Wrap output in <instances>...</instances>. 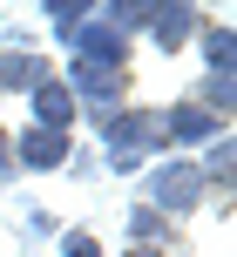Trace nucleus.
<instances>
[{
	"mask_svg": "<svg viewBox=\"0 0 237 257\" xmlns=\"http://www.w3.org/2000/svg\"><path fill=\"white\" fill-rule=\"evenodd\" d=\"M197 54H203V75H237V68H230V54H237V27H230V21H203Z\"/></svg>",
	"mask_w": 237,
	"mask_h": 257,
	"instance_id": "nucleus-11",
	"label": "nucleus"
},
{
	"mask_svg": "<svg viewBox=\"0 0 237 257\" xmlns=\"http://www.w3.org/2000/svg\"><path fill=\"white\" fill-rule=\"evenodd\" d=\"M122 257H176V250H143V244H129V250H122Z\"/></svg>",
	"mask_w": 237,
	"mask_h": 257,
	"instance_id": "nucleus-19",
	"label": "nucleus"
},
{
	"mask_svg": "<svg viewBox=\"0 0 237 257\" xmlns=\"http://www.w3.org/2000/svg\"><path fill=\"white\" fill-rule=\"evenodd\" d=\"M88 128L102 136V163L115 176H143L156 156H170L163 149V108H149V102H122L108 115H88Z\"/></svg>",
	"mask_w": 237,
	"mask_h": 257,
	"instance_id": "nucleus-1",
	"label": "nucleus"
},
{
	"mask_svg": "<svg viewBox=\"0 0 237 257\" xmlns=\"http://www.w3.org/2000/svg\"><path fill=\"white\" fill-rule=\"evenodd\" d=\"M68 156H75V136H54V128H14V169H27V176H54V169H68Z\"/></svg>",
	"mask_w": 237,
	"mask_h": 257,
	"instance_id": "nucleus-6",
	"label": "nucleus"
},
{
	"mask_svg": "<svg viewBox=\"0 0 237 257\" xmlns=\"http://www.w3.org/2000/svg\"><path fill=\"white\" fill-rule=\"evenodd\" d=\"M27 237H61V217L54 210H27Z\"/></svg>",
	"mask_w": 237,
	"mask_h": 257,
	"instance_id": "nucleus-18",
	"label": "nucleus"
},
{
	"mask_svg": "<svg viewBox=\"0 0 237 257\" xmlns=\"http://www.w3.org/2000/svg\"><path fill=\"white\" fill-rule=\"evenodd\" d=\"M143 203H149V210H163L170 223L197 217V210L210 203V190H203V169H197V156H156V163L143 169Z\"/></svg>",
	"mask_w": 237,
	"mask_h": 257,
	"instance_id": "nucleus-2",
	"label": "nucleus"
},
{
	"mask_svg": "<svg viewBox=\"0 0 237 257\" xmlns=\"http://www.w3.org/2000/svg\"><path fill=\"white\" fill-rule=\"evenodd\" d=\"M75 61H102V68H129V54H136V41H122L115 27L102 21V14H88V21H81V34H75Z\"/></svg>",
	"mask_w": 237,
	"mask_h": 257,
	"instance_id": "nucleus-8",
	"label": "nucleus"
},
{
	"mask_svg": "<svg viewBox=\"0 0 237 257\" xmlns=\"http://www.w3.org/2000/svg\"><path fill=\"white\" fill-rule=\"evenodd\" d=\"M203 21H210V14H203L197 0H156V14H149V48L156 54H183L190 41L203 34Z\"/></svg>",
	"mask_w": 237,
	"mask_h": 257,
	"instance_id": "nucleus-5",
	"label": "nucleus"
},
{
	"mask_svg": "<svg viewBox=\"0 0 237 257\" xmlns=\"http://www.w3.org/2000/svg\"><path fill=\"white\" fill-rule=\"evenodd\" d=\"M230 88H237V75H203L197 88H190V102H197V108H210L217 122H230V115H237V102H230Z\"/></svg>",
	"mask_w": 237,
	"mask_h": 257,
	"instance_id": "nucleus-14",
	"label": "nucleus"
},
{
	"mask_svg": "<svg viewBox=\"0 0 237 257\" xmlns=\"http://www.w3.org/2000/svg\"><path fill=\"white\" fill-rule=\"evenodd\" d=\"M14 176H21V169H14V128L7 122H0V190H7V183Z\"/></svg>",
	"mask_w": 237,
	"mask_h": 257,
	"instance_id": "nucleus-17",
	"label": "nucleus"
},
{
	"mask_svg": "<svg viewBox=\"0 0 237 257\" xmlns=\"http://www.w3.org/2000/svg\"><path fill=\"white\" fill-rule=\"evenodd\" d=\"M197 169H203V190H210V196H230V183H237V149H230V136H217L210 149H197Z\"/></svg>",
	"mask_w": 237,
	"mask_h": 257,
	"instance_id": "nucleus-12",
	"label": "nucleus"
},
{
	"mask_svg": "<svg viewBox=\"0 0 237 257\" xmlns=\"http://www.w3.org/2000/svg\"><path fill=\"white\" fill-rule=\"evenodd\" d=\"M27 122H34V128H54V136H75L81 102L68 95V81H61V75H48L41 88H27Z\"/></svg>",
	"mask_w": 237,
	"mask_h": 257,
	"instance_id": "nucleus-7",
	"label": "nucleus"
},
{
	"mask_svg": "<svg viewBox=\"0 0 237 257\" xmlns=\"http://www.w3.org/2000/svg\"><path fill=\"white\" fill-rule=\"evenodd\" d=\"M41 14H48L54 41H61V48H75V34H81V21L95 14V0H41Z\"/></svg>",
	"mask_w": 237,
	"mask_h": 257,
	"instance_id": "nucleus-13",
	"label": "nucleus"
},
{
	"mask_svg": "<svg viewBox=\"0 0 237 257\" xmlns=\"http://www.w3.org/2000/svg\"><path fill=\"white\" fill-rule=\"evenodd\" d=\"M68 176H75V183H95V176H102V156H95V149H75V156H68Z\"/></svg>",
	"mask_w": 237,
	"mask_h": 257,
	"instance_id": "nucleus-16",
	"label": "nucleus"
},
{
	"mask_svg": "<svg viewBox=\"0 0 237 257\" xmlns=\"http://www.w3.org/2000/svg\"><path fill=\"white\" fill-rule=\"evenodd\" d=\"M54 75V61L41 48H0V95H27Z\"/></svg>",
	"mask_w": 237,
	"mask_h": 257,
	"instance_id": "nucleus-9",
	"label": "nucleus"
},
{
	"mask_svg": "<svg viewBox=\"0 0 237 257\" xmlns=\"http://www.w3.org/2000/svg\"><path fill=\"white\" fill-rule=\"evenodd\" d=\"M61 81L81 102V115H108V108H122L136 95V68H102V61H75V54H68Z\"/></svg>",
	"mask_w": 237,
	"mask_h": 257,
	"instance_id": "nucleus-3",
	"label": "nucleus"
},
{
	"mask_svg": "<svg viewBox=\"0 0 237 257\" xmlns=\"http://www.w3.org/2000/svg\"><path fill=\"white\" fill-rule=\"evenodd\" d=\"M61 257H102V237L75 223V230H61Z\"/></svg>",
	"mask_w": 237,
	"mask_h": 257,
	"instance_id": "nucleus-15",
	"label": "nucleus"
},
{
	"mask_svg": "<svg viewBox=\"0 0 237 257\" xmlns=\"http://www.w3.org/2000/svg\"><path fill=\"white\" fill-rule=\"evenodd\" d=\"M217 136H230V122H217L210 108H197L190 95L163 108V149L170 156H197V149H210Z\"/></svg>",
	"mask_w": 237,
	"mask_h": 257,
	"instance_id": "nucleus-4",
	"label": "nucleus"
},
{
	"mask_svg": "<svg viewBox=\"0 0 237 257\" xmlns=\"http://www.w3.org/2000/svg\"><path fill=\"white\" fill-rule=\"evenodd\" d=\"M176 223L163 217V210H149V203H129V244H143V250H176Z\"/></svg>",
	"mask_w": 237,
	"mask_h": 257,
	"instance_id": "nucleus-10",
	"label": "nucleus"
}]
</instances>
